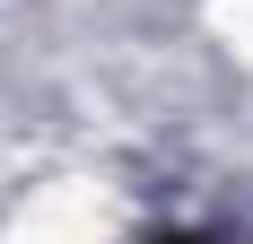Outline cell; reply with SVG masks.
Masks as SVG:
<instances>
[{
    "label": "cell",
    "instance_id": "1",
    "mask_svg": "<svg viewBox=\"0 0 253 244\" xmlns=\"http://www.w3.org/2000/svg\"><path fill=\"white\" fill-rule=\"evenodd\" d=\"M166 244H192V236H166Z\"/></svg>",
    "mask_w": 253,
    "mask_h": 244
}]
</instances>
